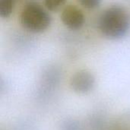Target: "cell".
Segmentation results:
<instances>
[{
	"instance_id": "obj_2",
	"label": "cell",
	"mask_w": 130,
	"mask_h": 130,
	"mask_svg": "<svg viewBox=\"0 0 130 130\" xmlns=\"http://www.w3.org/2000/svg\"><path fill=\"white\" fill-rule=\"evenodd\" d=\"M20 22L27 30L40 33L48 28L51 23V17L40 5L30 2L23 8L20 15Z\"/></svg>"
},
{
	"instance_id": "obj_8",
	"label": "cell",
	"mask_w": 130,
	"mask_h": 130,
	"mask_svg": "<svg viewBox=\"0 0 130 130\" xmlns=\"http://www.w3.org/2000/svg\"><path fill=\"white\" fill-rule=\"evenodd\" d=\"M79 3L87 9H94L101 5V0H78Z\"/></svg>"
},
{
	"instance_id": "obj_7",
	"label": "cell",
	"mask_w": 130,
	"mask_h": 130,
	"mask_svg": "<svg viewBox=\"0 0 130 130\" xmlns=\"http://www.w3.org/2000/svg\"><path fill=\"white\" fill-rule=\"evenodd\" d=\"M61 130H82V127L78 121L69 120L62 123Z\"/></svg>"
},
{
	"instance_id": "obj_4",
	"label": "cell",
	"mask_w": 130,
	"mask_h": 130,
	"mask_svg": "<svg viewBox=\"0 0 130 130\" xmlns=\"http://www.w3.org/2000/svg\"><path fill=\"white\" fill-rule=\"evenodd\" d=\"M61 19L64 25L72 30L81 29L85 23L83 12L75 5H67L62 12Z\"/></svg>"
},
{
	"instance_id": "obj_1",
	"label": "cell",
	"mask_w": 130,
	"mask_h": 130,
	"mask_svg": "<svg viewBox=\"0 0 130 130\" xmlns=\"http://www.w3.org/2000/svg\"><path fill=\"white\" fill-rule=\"evenodd\" d=\"M99 29L110 40L124 37L130 30V14L122 6L113 5L103 11L99 18Z\"/></svg>"
},
{
	"instance_id": "obj_6",
	"label": "cell",
	"mask_w": 130,
	"mask_h": 130,
	"mask_svg": "<svg viewBox=\"0 0 130 130\" xmlns=\"http://www.w3.org/2000/svg\"><path fill=\"white\" fill-rule=\"evenodd\" d=\"M66 0H44L46 8L51 11H58L65 3Z\"/></svg>"
},
{
	"instance_id": "obj_5",
	"label": "cell",
	"mask_w": 130,
	"mask_h": 130,
	"mask_svg": "<svg viewBox=\"0 0 130 130\" xmlns=\"http://www.w3.org/2000/svg\"><path fill=\"white\" fill-rule=\"evenodd\" d=\"M14 0H0V16L2 18H8L12 13Z\"/></svg>"
},
{
	"instance_id": "obj_9",
	"label": "cell",
	"mask_w": 130,
	"mask_h": 130,
	"mask_svg": "<svg viewBox=\"0 0 130 130\" xmlns=\"http://www.w3.org/2000/svg\"><path fill=\"white\" fill-rule=\"evenodd\" d=\"M126 120H123L121 121V123H120V124H118L117 126V129L115 130H130L129 122L127 117H126Z\"/></svg>"
},
{
	"instance_id": "obj_3",
	"label": "cell",
	"mask_w": 130,
	"mask_h": 130,
	"mask_svg": "<svg viewBox=\"0 0 130 130\" xmlns=\"http://www.w3.org/2000/svg\"><path fill=\"white\" fill-rule=\"evenodd\" d=\"M95 85L94 75L88 70H80L72 75L70 79L71 88L78 94L89 93Z\"/></svg>"
}]
</instances>
